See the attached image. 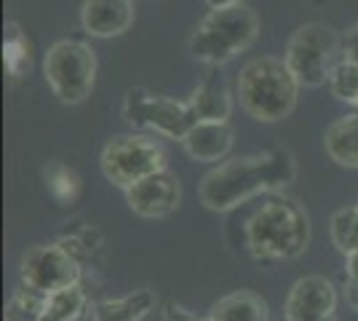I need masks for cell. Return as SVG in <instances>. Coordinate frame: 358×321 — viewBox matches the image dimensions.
Returning a JSON list of instances; mask_svg holds the SVG:
<instances>
[{
    "instance_id": "obj_24",
    "label": "cell",
    "mask_w": 358,
    "mask_h": 321,
    "mask_svg": "<svg viewBox=\"0 0 358 321\" xmlns=\"http://www.w3.org/2000/svg\"><path fill=\"white\" fill-rule=\"evenodd\" d=\"M345 300H348V306L358 313V278H348V287H345Z\"/></svg>"
},
{
    "instance_id": "obj_20",
    "label": "cell",
    "mask_w": 358,
    "mask_h": 321,
    "mask_svg": "<svg viewBox=\"0 0 358 321\" xmlns=\"http://www.w3.org/2000/svg\"><path fill=\"white\" fill-rule=\"evenodd\" d=\"M45 300L48 294L35 292L30 287H22L6 306V319L3 321H41L45 316Z\"/></svg>"
},
{
    "instance_id": "obj_13",
    "label": "cell",
    "mask_w": 358,
    "mask_h": 321,
    "mask_svg": "<svg viewBox=\"0 0 358 321\" xmlns=\"http://www.w3.org/2000/svg\"><path fill=\"white\" fill-rule=\"evenodd\" d=\"M182 145L198 164H220L233 148V131L222 121H198L182 139Z\"/></svg>"
},
{
    "instance_id": "obj_7",
    "label": "cell",
    "mask_w": 358,
    "mask_h": 321,
    "mask_svg": "<svg viewBox=\"0 0 358 321\" xmlns=\"http://www.w3.org/2000/svg\"><path fill=\"white\" fill-rule=\"evenodd\" d=\"M99 164L107 180L126 190L150 174L164 171L166 150L155 139L142 137V134H123L107 142Z\"/></svg>"
},
{
    "instance_id": "obj_8",
    "label": "cell",
    "mask_w": 358,
    "mask_h": 321,
    "mask_svg": "<svg viewBox=\"0 0 358 321\" xmlns=\"http://www.w3.org/2000/svg\"><path fill=\"white\" fill-rule=\"evenodd\" d=\"M126 118L134 126H145L169 139H185L198 123V115L190 102H177L169 97H152L142 89L126 94Z\"/></svg>"
},
{
    "instance_id": "obj_15",
    "label": "cell",
    "mask_w": 358,
    "mask_h": 321,
    "mask_svg": "<svg viewBox=\"0 0 358 321\" xmlns=\"http://www.w3.org/2000/svg\"><path fill=\"white\" fill-rule=\"evenodd\" d=\"M327 153L334 164L345 169H358V113L343 115L327 129Z\"/></svg>"
},
{
    "instance_id": "obj_19",
    "label": "cell",
    "mask_w": 358,
    "mask_h": 321,
    "mask_svg": "<svg viewBox=\"0 0 358 321\" xmlns=\"http://www.w3.org/2000/svg\"><path fill=\"white\" fill-rule=\"evenodd\" d=\"M329 230H331V241H334V246L343 252L345 257L353 255V252H358V204L345 206V209L331 214Z\"/></svg>"
},
{
    "instance_id": "obj_6",
    "label": "cell",
    "mask_w": 358,
    "mask_h": 321,
    "mask_svg": "<svg viewBox=\"0 0 358 321\" xmlns=\"http://www.w3.org/2000/svg\"><path fill=\"white\" fill-rule=\"evenodd\" d=\"M337 48H340L337 32L327 24L313 22V24H302L289 38L284 62L299 80V86L315 89V86L327 83L331 76V70H334L331 62L337 57Z\"/></svg>"
},
{
    "instance_id": "obj_21",
    "label": "cell",
    "mask_w": 358,
    "mask_h": 321,
    "mask_svg": "<svg viewBox=\"0 0 358 321\" xmlns=\"http://www.w3.org/2000/svg\"><path fill=\"white\" fill-rule=\"evenodd\" d=\"M329 89L337 99L358 107V64L345 59L340 62L329 76Z\"/></svg>"
},
{
    "instance_id": "obj_9",
    "label": "cell",
    "mask_w": 358,
    "mask_h": 321,
    "mask_svg": "<svg viewBox=\"0 0 358 321\" xmlns=\"http://www.w3.org/2000/svg\"><path fill=\"white\" fill-rule=\"evenodd\" d=\"M19 276L24 287L43 294H54L78 284L80 268H78V257H73L62 244H43L32 246L22 257Z\"/></svg>"
},
{
    "instance_id": "obj_11",
    "label": "cell",
    "mask_w": 358,
    "mask_h": 321,
    "mask_svg": "<svg viewBox=\"0 0 358 321\" xmlns=\"http://www.w3.org/2000/svg\"><path fill=\"white\" fill-rule=\"evenodd\" d=\"M337 311V290L327 276H305L292 284L284 303V319H329Z\"/></svg>"
},
{
    "instance_id": "obj_3",
    "label": "cell",
    "mask_w": 358,
    "mask_h": 321,
    "mask_svg": "<svg viewBox=\"0 0 358 321\" xmlns=\"http://www.w3.org/2000/svg\"><path fill=\"white\" fill-rule=\"evenodd\" d=\"M236 92H238L241 107L254 121L275 123L289 118L292 110L297 107L299 80L284 59L259 57L243 64Z\"/></svg>"
},
{
    "instance_id": "obj_27",
    "label": "cell",
    "mask_w": 358,
    "mask_h": 321,
    "mask_svg": "<svg viewBox=\"0 0 358 321\" xmlns=\"http://www.w3.org/2000/svg\"><path fill=\"white\" fill-rule=\"evenodd\" d=\"M209 3V8H227V6H236L241 0H206Z\"/></svg>"
},
{
    "instance_id": "obj_25",
    "label": "cell",
    "mask_w": 358,
    "mask_h": 321,
    "mask_svg": "<svg viewBox=\"0 0 358 321\" xmlns=\"http://www.w3.org/2000/svg\"><path fill=\"white\" fill-rule=\"evenodd\" d=\"M166 321H198V319H193L187 311H182V308H177V306H169L166 308Z\"/></svg>"
},
{
    "instance_id": "obj_26",
    "label": "cell",
    "mask_w": 358,
    "mask_h": 321,
    "mask_svg": "<svg viewBox=\"0 0 358 321\" xmlns=\"http://www.w3.org/2000/svg\"><path fill=\"white\" fill-rule=\"evenodd\" d=\"M345 268H348V278H358V252L348 255V260H345Z\"/></svg>"
},
{
    "instance_id": "obj_1",
    "label": "cell",
    "mask_w": 358,
    "mask_h": 321,
    "mask_svg": "<svg viewBox=\"0 0 358 321\" xmlns=\"http://www.w3.org/2000/svg\"><path fill=\"white\" fill-rule=\"evenodd\" d=\"M297 166L286 150L227 158L214 166L201 183V201L211 212H230L259 193L278 190L294 180Z\"/></svg>"
},
{
    "instance_id": "obj_4",
    "label": "cell",
    "mask_w": 358,
    "mask_h": 321,
    "mask_svg": "<svg viewBox=\"0 0 358 321\" xmlns=\"http://www.w3.org/2000/svg\"><path fill=\"white\" fill-rule=\"evenodd\" d=\"M259 32V19L249 6L236 3L227 8H211L190 35V57L211 67L236 59L252 46Z\"/></svg>"
},
{
    "instance_id": "obj_12",
    "label": "cell",
    "mask_w": 358,
    "mask_h": 321,
    "mask_svg": "<svg viewBox=\"0 0 358 321\" xmlns=\"http://www.w3.org/2000/svg\"><path fill=\"white\" fill-rule=\"evenodd\" d=\"M80 22L94 38H115L131 27L134 6L131 0H86Z\"/></svg>"
},
{
    "instance_id": "obj_14",
    "label": "cell",
    "mask_w": 358,
    "mask_h": 321,
    "mask_svg": "<svg viewBox=\"0 0 358 321\" xmlns=\"http://www.w3.org/2000/svg\"><path fill=\"white\" fill-rule=\"evenodd\" d=\"M190 107L195 110L198 121H222L227 123L230 110H233V99L220 76L211 73L190 97Z\"/></svg>"
},
{
    "instance_id": "obj_29",
    "label": "cell",
    "mask_w": 358,
    "mask_h": 321,
    "mask_svg": "<svg viewBox=\"0 0 358 321\" xmlns=\"http://www.w3.org/2000/svg\"><path fill=\"white\" fill-rule=\"evenodd\" d=\"M41 321H51V319H48V316H43V319H41Z\"/></svg>"
},
{
    "instance_id": "obj_10",
    "label": "cell",
    "mask_w": 358,
    "mask_h": 321,
    "mask_svg": "<svg viewBox=\"0 0 358 321\" xmlns=\"http://www.w3.org/2000/svg\"><path fill=\"white\" fill-rule=\"evenodd\" d=\"M179 199H182L179 180L169 169L155 171V174L134 183L131 187H126V201H129L131 212L145 220H161L166 214H171L179 206Z\"/></svg>"
},
{
    "instance_id": "obj_28",
    "label": "cell",
    "mask_w": 358,
    "mask_h": 321,
    "mask_svg": "<svg viewBox=\"0 0 358 321\" xmlns=\"http://www.w3.org/2000/svg\"><path fill=\"white\" fill-rule=\"evenodd\" d=\"M284 321H297V319H284ZM313 321H337L334 316H329V319H313Z\"/></svg>"
},
{
    "instance_id": "obj_23",
    "label": "cell",
    "mask_w": 358,
    "mask_h": 321,
    "mask_svg": "<svg viewBox=\"0 0 358 321\" xmlns=\"http://www.w3.org/2000/svg\"><path fill=\"white\" fill-rule=\"evenodd\" d=\"M343 59L358 64V24L350 32H348V35H345V41H343Z\"/></svg>"
},
{
    "instance_id": "obj_16",
    "label": "cell",
    "mask_w": 358,
    "mask_h": 321,
    "mask_svg": "<svg viewBox=\"0 0 358 321\" xmlns=\"http://www.w3.org/2000/svg\"><path fill=\"white\" fill-rule=\"evenodd\" d=\"M214 321H268V306L254 292H233L217 300L209 311Z\"/></svg>"
},
{
    "instance_id": "obj_18",
    "label": "cell",
    "mask_w": 358,
    "mask_h": 321,
    "mask_svg": "<svg viewBox=\"0 0 358 321\" xmlns=\"http://www.w3.org/2000/svg\"><path fill=\"white\" fill-rule=\"evenodd\" d=\"M86 311V292L78 284L48 294L45 300V316L51 321H78Z\"/></svg>"
},
{
    "instance_id": "obj_2",
    "label": "cell",
    "mask_w": 358,
    "mask_h": 321,
    "mask_svg": "<svg viewBox=\"0 0 358 321\" xmlns=\"http://www.w3.org/2000/svg\"><path fill=\"white\" fill-rule=\"evenodd\" d=\"M246 244L257 260H294L310 244V220L297 201L270 199L252 214Z\"/></svg>"
},
{
    "instance_id": "obj_30",
    "label": "cell",
    "mask_w": 358,
    "mask_h": 321,
    "mask_svg": "<svg viewBox=\"0 0 358 321\" xmlns=\"http://www.w3.org/2000/svg\"><path fill=\"white\" fill-rule=\"evenodd\" d=\"M203 321H214V319H203Z\"/></svg>"
},
{
    "instance_id": "obj_22",
    "label": "cell",
    "mask_w": 358,
    "mask_h": 321,
    "mask_svg": "<svg viewBox=\"0 0 358 321\" xmlns=\"http://www.w3.org/2000/svg\"><path fill=\"white\" fill-rule=\"evenodd\" d=\"M6 67L11 70V76H19L22 73V67H30V57H27V46H24V41H22V35H19V27L16 24H8L6 27Z\"/></svg>"
},
{
    "instance_id": "obj_5",
    "label": "cell",
    "mask_w": 358,
    "mask_h": 321,
    "mask_svg": "<svg viewBox=\"0 0 358 321\" xmlns=\"http://www.w3.org/2000/svg\"><path fill=\"white\" fill-rule=\"evenodd\" d=\"M45 80L64 105L89 99L96 80V54L83 41H57L43 59Z\"/></svg>"
},
{
    "instance_id": "obj_17",
    "label": "cell",
    "mask_w": 358,
    "mask_h": 321,
    "mask_svg": "<svg viewBox=\"0 0 358 321\" xmlns=\"http://www.w3.org/2000/svg\"><path fill=\"white\" fill-rule=\"evenodd\" d=\"M155 306V297L148 290H136L120 300L99 303L94 311V321H142Z\"/></svg>"
}]
</instances>
